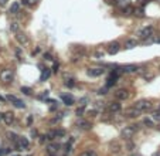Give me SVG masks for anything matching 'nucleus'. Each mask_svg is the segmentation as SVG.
Returning <instances> with one entry per match:
<instances>
[{"mask_svg":"<svg viewBox=\"0 0 160 156\" xmlns=\"http://www.w3.org/2000/svg\"><path fill=\"white\" fill-rule=\"evenodd\" d=\"M116 80H118V77H116V75H112L111 78H109V80H108V83H106V87H108V88H109V87L115 85V84H116Z\"/></svg>","mask_w":160,"mask_h":156,"instance_id":"21","label":"nucleus"},{"mask_svg":"<svg viewBox=\"0 0 160 156\" xmlns=\"http://www.w3.org/2000/svg\"><path fill=\"white\" fill-rule=\"evenodd\" d=\"M119 48H120L119 43H116V41H115V43H111V44H109L108 53H109V54H111V55H114V54H116V53L119 51Z\"/></svg>","mask_w":160,"mask_h":156,"instance_id":"15","label":"nucleus"},{"mask_svg":"<svg viewBox=\"0 0 160 156\" xmlns=\"http://www.w3.org/2000/svg\"><path fill=\"white\" fill-rule=\"evenodd\" d=\"M116 2H118V3H119V4H122L123 7L129 4V0H116Z\"/></svg>","mask_w":160,"mask_h":156,"instance_id":"29","label":"nucleus"},{"mask_svg":"<svg viewBox=\"0 0 160 156\" xmlns=\"http://www.w3.org/2000/svg\"><path fill=\"white\" fill-rule=\"evenodd\" d=\"M80 156H98V153L95 150H85V152L80 153Z\"/></svg>","mask_w":160,"mask_h":156,"instance_id":"24","label":"nucleus"},{"mask_svg":"<svg viewBox=\"0 0 160 156\" xmlns=\"http://www.w3.org/2000/svg\"><path fill=\"white\" fill-rule=\"evenodd\" d=\"M28 2V6H33V4H36L38 2V0H27Z\"/></svg>","mask_w":160,"mask_h":156,"instance_id":"34","label":"nucleus"},{"mask_svg":"<svg viewBox=\"0 0 160 156\" xmlns=\"http://www.w3.org/2000/svg\"><path fill=\"white\" fill-rule=\"evenodd\" d=\"M120 104L119 102H111V104H109V111H111V112H119L120 111Z\"/></svg>","mask_w":160,"mask_h":156,"instance_id":"18","label":"nucleus"},{"mask_svg":"<svg viewBox=\"0 0 160 156\" xmlns=\"http://www.w3.org/2000/svg\"><path fill=\"white\" fill-rule=\"evenodd\" d=\"M19 10H20V4L17 3V2H16V3H13L12 7H10V13H12V14H17V13H19Z\"/></svg>","mask_w":160,"mask_h":156,"instance_id":"20","label":"nucleus"},{"mask_svg":"<svg viewBox=\"0 0 160 156\" xmlns=\"http://www.w3.org/2000/svg\"><path fill=\"white\" fill-rule=\"evenodd\" d=\"M58 150H60L58 143H52V145H48V146H47V152H48L50 156H56Z\"/></svg>","mask_w":160,"mask_h":156,"instance_id":"12","label":"nucleus"},{"mask_svg":"<svg viewBox=\"0 0 160 156\" xmlns=\"http://www.w3.org/2000/svg\"><path fill=\"white\" fill-rule=\"evenodd\" d=\"M77 126L80 129H84V131H90V129L92 128V123L88 122V121H85V119H78L77 121Z\"/></svg>","mask_w":160,"mask_h":156,"instance_id":"7","label":"nucleus"},{"mask_svg":"<svg viewBox=\"0 0 160 156\" xmlns=\"http://www.w3.org/2000/svg\"><path fill=\"white\" fill-rule=\"evenodd\" d=\"M3 122L6 125H12L14 122V113L13 112H4L3 113Z\"/></svg>","mask_w":160,"mask_h":156,"instance_id":"10","label":"nucleus"},{"mask_svg":"<svg viewBox=\"0 0 160 156\" xmlns=\"http://www.w3.org/2000/svg\"><path fill=\"white\" fill-rule=\"evenodd\" d=\"M13 78H14V73H13V70H10V68H4V70L0 71V81L4 84H9L13 81Z\"/></svg>","mask_w":160,"mask_h":156,"instance_id":"2","label":"nucleus"},{"mask_svg":"<svg viewBox=\"0 0 160 156\" xmlns=\"http://www.w3.org/2000/svg\"><path fill=\"white\" fill-rule=\"evenodd\" d=\"M138 125H130V126H125V128L122 129V132H120V135H122L123 139H126V141H130V139L133 138V135H135V132L138 131Z\"/></svg>","mask_w":160,"mask_h":156,"instance_id":"1","label":"nucleus"},{"mask_svg":"<svg viewBox=\"0 0 160 156\" xmlns=\"http://www.w3.org/2000/svg\"><path fill=\"white\" fill-rule=\"evenodd\" d=\"M152 119L156 121V122H160V109L153 111V113H152Z\"/></svg>","mask_w":160,"mask_h":156,"instance_id":"22","label":"nucleus"},{"mask_svg":"<svg viewBox=\"0 0 160 156\" xmlns=\"http://www.w3.org/2000/svg\"><path fill=\"white\" fill-rule=\"evenodd\" d=\"M122 71L125 74H130V73H136L138 71V67L135 64H128V65H123L122 67Z\"/></svg>","mask_w":160,"mask_h":156,"instance_id":"14","label":"nucleus"},{"mask_svg":"<svg viewBox=\"0 0 160 156\" xmlns=\"http://www.w3.org/2000/svg\"><path fill=\"white\" fill-rule=\"evenodd\" d=\"M14 146L17 150H26L28 149V141L24 136H19V139L14 142Z\"/></svg>","mask_w":160,"mask_h":156,"instance_id":"4","label":"nucleus"},{"mask_svg":"<svg viewBox=\"0 0 160 156\" xmlns=\"http://www.w3.org/2000/svg\"><path fill=\"white\" fill-rule=\"evenodd\" d=\"M143 123H145L146 126H149V128H152V126H153V121H152V119H148V118H145Z\"/></svg>","mask_w":160,"mask_h":156,"instance_id":"28","label":"nucleus"},{"mask_svg":"<svg viewBox=\"0 0 160 156\" xmlns=\"http://www.w3.org/2000/svg\"><path fill=\"white\" fill-rule=\"evenodd\" d=\"M9 0H0V6H6V3Z\"/></svg>","mask_w":160,"mask_h":156,"instance_id":"36","label":"nucleus"},{"mask_svg":"<svg viewBox=\"0 0 160 156\" xmlns=\"http://www.w3.org/2000/svg\"><path fill=\"white\" fill-rule=\"evenodd\" d=\"M138 46V41L133 40V38H129V40H126V43H125V47H126L128 50L130 48H135V47Z\"/></svg>","mask_w":160,"mask_h":156,"instance_id":"19","label":"nucleus"},{"mask_svg":"<svg viewBox=\"0 0 160 156\" xmlns=\"http://www.w3.org/2000/svg\"><path fill=\"white\" fill-rule=\"evenodd\" d=\"M50 74H51V73H50V70H48V68H46V70H43V74H41L40 80H41V81L47 80V78H48V77H50Z\"/></svg>","mask_w":160,"mask_h":156,"instance_id":"23","label":"nucleus"},{"mask_svg":"<svg viewBox=\"0 0 160 156\" xmlns=\"http://www.w3.org/2000/svg\"><path fill=\"white\" fill-rule=\"evenodd\" d=\"M106 89H108V87H106V88H101V89L98 91V94H99V95H105V94H106Z\"/></svg>","mask_w":160,"mask_h":156,"instance_id":"31","label":"nucleus"},{"mask_svg":"<svg viewBox=\"0 0 160 156\" xmlns=\"http://www.w3.org/2000/svg\"><path fill=\"white\" fill-rule=\"evenodd\" d=\"M58 68H60V64H58V63H56V64H54V67H52V71H54V73H58Z\"/></svg>","mask_w":160,"mask_h":156,"instance_id":"32","label":"nucleus"},{"mask_svg":"<svg viewBox=\"0 0 160 156\" xmlns=\"http://www.w3.org/2000/svg\"><path fill=\"white\" fill-rule=\"evenodd\" d=\"M82 112H84V107H81V108H78V109H77V115L78 116L82 115Z\"/></svg>","mask_w":160,"mask_h":156,"instance_id":"33","label":"nucleus"},{"mask_svg":"<svg viewBox=\"0 0 160 156\" xmlns=\"http://www.w3.org/2000/svg\"><path fill=\"white\" fill-rule=\"evenodd\" d=\"M10 30L13 31V33H17V31H19V23H12V24H10Z\"/></svg>","mask_w":160,"mask_h":156,"instance_id":"25","label":"nucleus"},{"mask_svg":"<svg viewBox=\"0 0 160 156\" xmlns=\"http://www.w3.org/2000/svg\"><path fill=\"white\" fill-rule=\"evenodd\" d=\"M125 113H126L129 118H138V116L140 115V111L136 109V108L133 107V108H130V109H126V112H125Z\"/></svg>","mask_w":160,"mask_h":156,"instance_id":"16","label":"nucleus"},{"mask_svg":"<svg viewBox=\"0 0 160 156\" xmlns=\"http://www.w3.org/2000/svg\"><path fill=\"white\" fill-rule=\"evenodd\" d=\"M115 97H116L118 99H120V101H123V99H128L129 98V92H128V89H118L116 92H115Z\"/></svg>","mask_w":160,"mask_h":156,"instance_id":"9","label":"nucleus"},{"mask_svg":"<svg viewBox=\"0 0 160 156\" xmlns=\"http://www.w3.org/2000/svg\"><path fill=\"white\" fill-rule=\"evenodd\" d=\"M139 36L142 37V38H148V37L153 36V27L152 26H149V27H145V28H142L140 31H139Z\"/></svg>","mask_w":160,"mask_h":156,"instance_id":"6","label":"nucleus"},{"mask_svg":"<svg viewBox=\"0 0 160 156\" xmlns=\"http://www.w3.org/2000/svg\"><path fill=\"white\" fill-rule=\"evenodd\" d=\"M156 43H160V37L159 38H156Z\"/></svg>","mask_w":160,"mask_h":156,"instance_id":"40","label":"nucleus"},{"mask_svg":"<svg viewBox=\"0 0 160 156\" xmlns=\"http://www.w3.org/2000/svg\"><path fill=\"white\" fill-rule=\"evenodd\" d=\"M122 12L125 13V14H130V13H133V9L129 6V4H128V6H125V7L122 9Z\"/></svg>","mask_w":160,"mask_h":156,"instance_id":"26","label":"nucleus"},{"mask_svg":"<svg viewBox=\"0 0 160 156\" xmlns=\"http://www.w3.org/2000/svg\"><path fill=\"white\" fill-rule=\"evenodd\" d=\"M133 107L136 108V109H139L140 112H143V111H148L152 108V102L148 101V99H139V101L135 102V105Z\"/></svg>","mask_w":160,"mask_h":156,"instance_id":"3","label":"nucleus"},{"mask_svg":"<svg viewBox=\"0 0 160 156\" xmlns=\"http://www.w3.org/2000/svg\"><path fill=\"white\" fill-rule=\"evenodd\" d=\"M159 129H160V126H159Z\"/></svg>","mask_w":160,"mask_h":156,"instance_id":"41","label":"nucleus"},{"mask_svg":"<svg viewBox=\"0 0 160 156\" xmlns=\"http://www.w3.org/2000/svg\"><path fill=\"white\" fill-rule=\"evenodd\" d=\"M104 73H105V70H104V68H101V67H98V68H90V70L86 71V74H88L90 77H101Z\"/></svg>","mask_w":160,"mask_h":156,"instance_id":"8","label":"nucleus"},{"mask_svg":"<svg viewBox=\"0 0 160 156\" xmlns=\"http://www.w3.org/2000/svg\"><path fill=\"white\" fill-rule=\"evenodd\" d=\"M0 101H3V102H4V101H6V99H4L3 97H0Z\"/></svg>","mask_w":160,"mask_h":156,"instance_id":"39","label":"nucleus"},{"mask_svg":"<svg viewBox=\"0 0 160 156\" xmlns=\"http://www.w3.org/2000/svg\"><path fill=\"white\" fill-rule=\"evenodd\" d=\"M61 99L64 101L65 105H68V107H71V105H74V97L72 95H61Z\"/></svg>","mask_w":160,"mask_h":156,"instance_id":"17","label":"nucleus"},{"mask_svg":"<svg viewBox=\"0 0 160 156\" xmlns=\"http://www.w3.org/2000/svg\"><path fill=\"white\" fill-rule=\"evenodd\" d=\"M37 131H36V129H33V131H31V136H33V138H36V136H37Z\"/></svg>","mask_w":160,"mask_h":156,"instance_id":"35","label":"nucleus"},{"mask_svg":"<svg viewBox=\"0 0 160 156\" xmlns=\"http://www.w3.org/2000/svg\"><path fill=\"white\" fill-rule=\"evenodd\" d=\"M64 85H65V87H68V88H72V87L75 85V83H74V80H65Z\"/></svg>","mask_w":160,"mask_h":156,"instance_id":"27","label":"nucleus"},{"mask_svg":"<svg viewBox=\"0 0 160 156\" xmlns=\"http://www.w3.org/2000/svg\"><path fill=\"white\" fill-rule=\"evenodd\" d=\"M6 99H7V101H10V102H12V104L14 105L16 108H24V107H26V104H24V102H23L22 99H19V98H17V97H14V95H7V97H6Z\"/></svg>","mask_w":160,"mask_h":156,"instance_id":"5","label":"nucleus"},{"mask_svg":"<svg viewBox=\"0 0 160 156\" xmlns=\"http://www.w3.org/2000/svg\"><path fill=\"white\" fill-rule=\"evenodd\" d=\"M153 156H160V152H154V153H153Z\"/></svg>","mask_w":160,"mask_h":156,"instance_id":"38","label":"nucleus"},{"mask_svg":"<svg viewBox=\"0 0 160 156\" xmlns=\"http://www.w3.org/2000/svg\"><path fill=\"white\" fill-rule=\"evenodd\" d=\"M120 149H122V146H120L116 141H114V142H111V143H109V152H111V153H115V155H116V153L120 152Z\"/></svg>","mask_w":160,"mask_h":156,"instance_id":"13","label":"nucleus"},{"mask_svg":"<svg viewBox=\"0 0 160 156\" xmlns=\"http://www.w3.org/2000/svg\"><path fill=\"white\" fill-rule=\"evenodd\" d=\"M159 109H160V107H159Z\"/></svg>","mask_w":160,"mask_h":156,"instance_id":"42","label":"nucleus"},{"mask_svg":"<svg viewBox=\"0 0 160 156\" xmlns=\"http://www.w3.org/2000/svg\"><path fill=\"white\" fill-rule=\"evenodd\" d=\"M31 121H33V116H28V119H27V123H28V125H31Z\"/></svg>","mask_w":160,"mask_h":156,"instance_id":"37","label":"nucleus"},{"mask_svg":"<svg viewBox=\"0 0 160 156\" xmlns=\"http://www.w3.org/2000/svg\"><path fill=\"white\" fill-rule=\"evenodd\" d=\"M22 91L24 92V94H27V95H30V94H31V89H30V88H27V87H23Z\"/></svg>","mask_w":160,"mask_h":156,"instance_id":"30","label":"nucleus"},{"mask_svg":"<svg viewBox=\"0 0 160 156\" xmlns=\"http://www.w3.org/2000/svg\"><path fill=\"white\" fill-rule=\"evenodd\" d=\"M16 40L19 41L20 44H28V37L26 36L24 33H20V31H17V33H16Z\"/></svg>","mask_w":160,"mask_h":156,"instance_id":"11","label":"nucleus"}]
</instances>
